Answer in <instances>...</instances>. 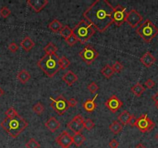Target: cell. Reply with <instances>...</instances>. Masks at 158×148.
I'll list each match as a JSON object with an SVG mask.
<instances>
[{
	"label": "cell",
	"mask_w": 158,
	"mask_h": 148,
	"mask_svg": "<svg viewBox=\"0 0 158 148\" xmlns=\"http://www.w3.org/2000/svg\"><path fill=\"white\" fill-rule=\"evenodd\" d=\"M20 46L21 47L25 50V51L29 52L32 48L34 47L35 43L32 40V39H31L30 37H29V36H26V37L22 39V42H21Z\"/></svg>",
	"instance_id": "obj_19"
},
{
	"label": "cell",
	"mask_w": 158,
	"mask_h": 148,
	"mask_svg": "<svg viewBox=\"0 0 158 148\" xmlns=\"http://www.w3.org/2000/svg\"><path fill=\"white\" fill-rule=\"evenodd\" d=\"M60 34L61 35L62 37L64 38V39H68L73 34V29L69 26H64L60 31Z\"/></svg>",
	"instance_id": "obj_28"
},
{
	"label": "cell",
	"mask_w": 158,
	"mask_h": 148,
	"mask_svg": "<svg viewBox=\"0 0 158 148\" xmlns=\"http://www.w3.org/2000/svg\"><path fill=\"white\" fill-rule=\"evenodd\" d=\"M152 99H153V100L155 102V104L157 103L158 102V93H156V94H155L152 97Z\"/></svg>",
	"instance_id": "obj_43"
},
{
	"label": "cell",
	"mask_w": 158,
	"mask_h": 148,
	"mask_svg": "<svg viewBox=\"0 0 158 148\" xmlns=\"http://www.w3.org/2000/svg\"><path fill=\"white\" fill-rule=\"evenodd\" d=\"M135 148H146V146H145L143 143H138V144L135 146Z\"/></svg>",
	"instance_id": "obj_44"
},
{
	"label": "cell",
	"mask_w": 158,
	"mask_h": 148,
	"mask_svg": "<svg viewBox=\"0 0 158 148\" xmlns=\"http://www.w3.org/2000/svg\"><path fill=\"white\" fill-rule=\"evenodd\" d=\"M37 66L48 77H53L60 70V57L56 54L45 55L37 62Z\"/></svg>",
	"instance_id": "obj_3"
},
{
	"label": "cell",
	"mask_w": 158,
	"mask_h": 148,
	"mask_svg": "<svg viewBox=\"0 0 158 148\" xmlns=\"http://www.w3.org/2000/svg\"><path fill=\"white\" fill-rule=\"evenodd\" d=\"M144 85L146 86V88L152 89L155 86V83L153 81V80H151V79H148V80L145 82Z\"/></svg>",
	"instance_id": "obj_39"
},
{
	"label": "cell",
	"mask_w": 158,
	"mask_h": 148,
	"mask_svg": "<svg viewBox=\"0 0 158 148\" xmlns=\"http://www.w3.org/2000/svg\"><path fill=\"white\" fill-rule=\"evenodd\" d=\"M68 104L70 107H75L77 105V100L75 98L72 97V98H70L68 100Z\"/></svg>",
	"instance_id": "obj_41"
},
{
	"label": "cell",
	"mask_w": 158,
	"mask_h": 148,
	"mask_svg": "<svg viewBox=\"0 0 158 148\" xmlns=\"http://www.w3.org/2000/svg\"><path fill=\"white\" fill-rule=\"evenodd\" d=\"M45 127L49 130L50 132L54 133L60 127V123L58 121L56 118L54 117H51L46 123H45Z\"/></svg>",
	"instance_id": "obj_16"
},
{
	"label": "cell",
	"mask_w": 158,
	"mask_h": 148,
	"mask_svg": "<svg viewBox=\"0 0 158 148\" xmlns=\"http://www.w3.org/2000/svg\"><path fill=\"white\" fill-rule=\"evenodd\" d=\"M8 49H9V50L11 53H15V52H17V50L19 49V46H18V45L16 44V43H11L9 45V46H8Z\"/></svg>",
	"instance_id": "obj_38"
},
{
	"label": "cell",
	"mask_w": 158,
	"mask_h": 148,
	"mask_svg": "<svg viewBox=\"0 0 158 148\" xmlns=\"http://www.w3.org/2000/svg\"><path fill=\"white\" fill-rule=\"evenodd\" d=\"M0 126L11 137L16 138L28 127V123L22 117H6L0 123Z\"/></svg>",
	"instance_id": "obj_2"
},
{
	"label": "cell",
	"mask_w": 158,
	"mask_h": 148,
	"mask_svg": "<svg viewBox=\"0 0 158 148\" xmlns=\"http://www.w3.org/2000/svg\"><path fill=\"white\" fill-rule=\"evenodd\" d=\"M84 120L82 115H76L70 122L67 123V127L71 130L74 133H81L84 130Z\"/></svg>",
	"instance_id": "obj_10"
},
{
	"label": "cell",
	"mask_w": 158,
	"mask_h": 148,
	"mask_svg": "<svg viewBox=\"0 0 158 148\" xmlns=\"http://www.w3.org/2000/svg\"><path fill=\"white\" fill-rule=\"evenodd\" d=\"M101 74L104 76V77H106L107 79H110L114 76V74L115 73L114 70H113L112 66L107 64L106 65L105 67H104L101 70Z\"/></svg>",
	"instance_id": "obj_24"
},
{
	"label": "cell",
	"mask_w": 158,
	"mask_h": 148,
	"mask_svg": "<svg viewBox=\"0 0 158 148\" xmlns=\"http://www.w3.org/2000/svg\"><path fill=\"white\" fill-rule=\"evenodd\" d=\"M5 114L7 117H13L19 116V113H17V111L15 110V109L14 107L9 108V109L5 111Z\"/></svg>",
	"instance_id": "obj_33"
},
{
	"label": "cell",
	"mask_w": 158,
	"mask_h": 148,
	"mask_svg": "<svg viewBox=\"0 0 158 148\" xmlns=\"http://www.w3.org/2000/svg\"><path fill=\"white\" fill-rule=\"evenodd\" d=\"M16 78L18 79L21 84H26L31 78V76L29 74V72L26 70H21L19 73H17V76H16Z\"/></svg>",
	"instance_id": "obj_20"
},
{
	"label": "cell",
	"mask_w": 158,
	"mask_h": 148,
	"mask_svg": "<svg viewBox=\"0 0 158 148\" xmlns=\"http://www.w3.org/2000/svg\"><path fill=\"white\" fill-rule=\"evenodd\" d=\"M119 145H120L119 142H118L117 140H115V139L111 140L110 141V143H109V146L110 148H118Z\"/></svg>",
	"instance_id": "obj_40"
},
{
	"label": "cell",
	"mask_w": 158,
	"mask_h": 148,
	"mask_svg": "<svg viewBox=\"0 0 158 148\" xmlns=\"http://www.w3.org/2000/svg\"><path fill=\"white\" fill-rule=\"evenodd\" d=\"M135 127L141 133H148L155 127V123L148 117L147 114H143L137 119Z\"/></svg>",
	"instance_id": "obj_8"
},
{
	"label": "cell",
	"mask_w": 158,
	"mask_h": 148,
	"mask_svg": "<svg viewBox=\"0 0 158 148\" xmlns=\"http://www.w3.org/2000/svg\"><path fill=\"white\" fill-rule=\"evenodd\" d=\"M62 80L66 83L69 87H71L78 80V77H77L73 71L70 70V71L66 72L64 75L62 77Z\"/></svg>",
	"instance_id": "obj_17"
},
{
	"label": "cell",
	"mask_w": 158,
	"mask_h": 148,
	"mask_svg": "<svg viewBox=\"0 0 158 148\" xmlns=\"http://www.w3.org/2000/svg\"><path fill=\"white\" fill-rule=\"evenodd\" d=\"M98 94H97L94 96V98L88 99V100H87L83 104V107H84V109L87 112L92 113L95 110L96 108H97V104H95V100L98 97Z\"/></svg>",
	"instance_id": "obj_18"
},
{
	"label": "cell",
	"mask_w": 158,
	"mask_h": 148,
	"mask_svg": "<svg viewBox=\"0 0 158 148\" xmlns=\"http://www.w3.org/2000/svg\"><path fill=\"white\" fill-rule=\"evenodd\" d=\"M44 51L46 55H51V54H56L57 52L58 48L56 47V45L53 44L52 42H49L47 45L44 47Z\"/></svg>",
	"instance_id": "obj_27"
},
{
	"label": "cell",
	"mask_w": 158,
	"mask_h": 148,
	"mask_svg": "<svg viewBox=\"0 0 158 148\" xmlns=\"http://www.w3.org/2000/svg\"><path fill=\"white\" fill-rule=\"evenodd\" d=\"M51 107L59 115H63L70 108L68 100L63 95L58 96L56 99L50 97Z\"/></svg>",
	"instance_id": "obj_6"
},
{
	"label": "cell",
	"mask_w": 158,
	"mask_h": 148,
	"mask_svg": "<svg viewBox=\"0 0 158 148\" xmlns=\"http://www.w3.org/2000/svg\"><path fill=\"white\" fill-rule=\"evenodd\" d=\"M130 90L133 95L139 97L144 93L145 88L142 84H140V83H137V84H136L134 86H133V87H131Z\"/></svg>",
	"instance_id": "obj_23"
},
{
	"label": "cell",
	"mask_w": 158,
	"mask_h": 148,
	"mask_svg": "<svg viewBox=\"0 0 158 148\" xmlns=\"http://www.w3.org/2000/svg\"><path fill=\"white\" fill-rule=\"evenodd\" d=\"M65 41H66V43H67L69 46H73L78 42V39H77V38L76 37V36H75L74 34H72L68 39H65Z\"/></svg>",
	"instance_id": "obj_35"
},
{
	"label": "cell",
	"mask_w": 158,
	"mask_h": 148,
	"mask_svg": "<svg viewBox=\"0 0 158 148\" xmlns=\"http://www.w3.org/2000/svg\"><path fill=\"white\" fill-rule=\"evenodd\" d=\"M105 106L111 113H114L122 107L123 102L116 95H112L105 102Z\"/></svg>",
	"instance_id": "obj_13"
},
{
	"label": "cell",
	"mask_w": 158,
	"mask_h": 148,
	"mask_svg": "<svg viewBox=\"0 0 158 148\" xmlns=\"http://www.w3.org/2000/svg\"><path fill=\"white\" fill-rule=\"evenodd\" d=\"M127 12L125 7L120 5H117L114 8V12L112 15V22L115 24L116 26L120 27L126 22V18Z\"/></svg>",
	"instance_id": "obj_7"
},
{
	"label": "cell",
	"mask_w": 158,
	"mask_h": 148,
	"mask_svg": "<svg viewBox=\"0 0 158 148\" xmlns=\"http://www.w3.org/2000/svg\"><path fill=\"white\" fill-rule=\"evenodd\" d=\"M143 20V16L136 10V9H131L127 12V15L126 18V22L131 28H135Z\"/></svg>",
	"instance_id": "obj_11"
},
{
	"label": "cell",
	"mask_w": 158,
	"mask_h": 148,
	"mask_svg": "<svg viewBox=\"0 0 158 148\" xmlns=\"http://www.w3.org/2000/svg\"><path fill=\"white\" fill-rule=\"evenodd\" d=\"M79 56L81 57L84 62H85V63L90 65L98 57L99 53L91 45L89 44L79 53Z\"/></svg>",
	"instance_id": "obj_9"
},
{
	"label": "cell",
	"mask_w": 158,
	"mask_h": 148,
	"mask_svg": "<svg viewBox=\"0 0 158 148\" xmlns=\"http://www.w3.org/2000/svg\"><path fill=\"white\" fill-rule=\"evenodd\" d=\"M4 94V90H2V88H1V87H0V97H2V95H3Z\"/></svg>",
	"instance_id": "obj_45"
},
{
	"label": "cell",
	"mask_w": 158,
	"mask_h": 148,
	"mask_svg": "<svg viewBox=\"0 0 158 148\" xmlns=\"http://www.w3.org/2000/svg\"><path fill=\"white\" fill-rule=\"evenodd\" d=\"M114 8L107 0H96L84 12V17L97 31L104 32L112 25Z\"/></svg>",
	"instance_id": "obj_1"
},
{
	"label": "cell",
	"mask_w": 158,
	"mask_h": 148,
	"mask_svg": "<svg viewBox=\"0 0 158 148\" xmlns=\"http://www.w3.org/2000/svg\"><path fill=\"white\" fill-rule=\"evenodd\" d=\"M137 118L134 115H131L128 124L130 125L131 127H135V123H136L137 122Z\"/></svg>",
	"instance_id": "obj_42"
},
{
	"label": "cell",
	"mask_w": 158,
	"mask_h": 148,
	"mask_svg": "<svg viewBox=\"0 0 158 148\" xmlns=\"http://www.w3.org/2000/svg\"><path fill=\"white\" fill-rule=\"evenodd\" d=\"M109 129L110 130V131L112 133H114V134H118L120 132H121L123 130V125L121 124L120 123H119L118 121H113L112 123L109 126Z\"/></svg>",
	"instance_id": "obj_26"
},
{
	"label": "cell",
	"mask_w": 158,
	"mask_h": 148,
	"mask_svg": "<svg viewBox=\"0 0 158 148\" xmlns=\"http://www.w3.org/2000/svg\"><path fill=\"white\" fill-rule=\"evenodd\" d=\"M131 115L127 110H123L119 116H118V120L120 121L122 125H127L129 123L130 118Z\"/></svg>",
	"instance_id": "obj_25"
},
{
	"label": "cell",
	"mask_w": 158,
	"mask_h": 148,
	"mask_svg": "<svg viewBox=\"0 0 158 148\" xmlns=\"http://www.w3.org/2000/svg\"><path fill=\"white\" fill-rule=\"evenodd\" d=\"M96 32V29L85 19H81L73 29V34L76 36L81 44H85Z\"/></svg>",
	"instance_id": "obj_4"
},
{
	"label": "cell",
	"mask_w": 158,
	"mask_h": 148,
	"mask_svg": "<svg viewBox=\"0 0 158 148\" xmlns=\"http://www.w3.org/2000/svg\"><path fill=\"white\" fill-rule=\"evenodd\" d=\"M87 89H88V90L90 91V93L94 94V93L97 92V90L100 89V87H99V86L97 85L96 83H94V82H92L91 84H89L88 87H87Z\"/></svg>",
	"instance_id": "obj_37"
},
{
	"label": "cell",
	"mask_w": 158,
	"mask_h": 148,
	"mask_svg": "<svg viewBox=\"0 0 158 148\" xmlns=\"http://www.w3.org/2000/svg\"><path fill=\"white\" fill-rule=\"evenodd\" d=\"M56 142L62 148H70V146L73 144V138L67 131L63 130L56 138Z\"/></svg>",
	"instance_id": "obj_12"
},
{
	"label": "cell",
	"mask_w": 158,
	"mask_h": 148,
	"mask_svg": "<svg viewBox=\"0 0 158 148\" xmlns=\"http://www.w3.org/2000/svg\"><path fill=\"white\" fill-rule=\"evenodd\" d=\"M84 127L87 130H91L95 127V123H94V122L91 119H87L86 120H84Z\"/></svg>",
	"instance_id": "obj_34"
},
{
	"label": "cell",
	"mask_w": 158,
	"mask_h": 148,
	"mask_svg": "<svg viewBox=\"0 0 158 148\" xmlns=\"http://www.w3.org/2000/svg\"><path fill=\"white\" fill-rule=\"evenodd\" d=\"M140 60V62L143 66H145L147 68H150L152 65L154 64L156 60L150 52H146L142 56V57H141Z\"/></svg>",
	"instance_id": "obj_15"
},
{
	"label": "cell",
	"mask_w": 158,
	"mask_h": 148,
	"mask_svg": "<svg viewBox=\"0 0 158 148\" xmlns=\"http://www.w3.org/2000/svg\"><path fill=\"white\" fill-rule=\"evenodd\" d=\"M32 110L35 113H36L37 115H40V114L43 113L45 110V107L44 106L43 104H41V103L38 102L33 106V107H32Z\"/></svg>",
	"instance_id": "obj_29"
},
{
	"label": "cell",
	"mask_w": 158,
	"mask_h": 148,
	"mask_svg": "<svg viewBox=\"0 0 158 148\" xmlns=\"http://www.w3.org/2000/svg\"><path fill=\"white\" fill-rule=\"evenodd\" d=\"M155 106H156V107L157 108V109H158V102H157V103H156V104H155Z\"/></svg>",
	"instance_id": "obj_47"
},
{
	"label": "cell",
	"mask_w": 158,
	"mask_h": 148,
	"mask_svg": "<svg viewBox=\"0 0 158 148\" xmlns=\"http://www.w3.org/2000/svg\"><path fill=\"white\" fill-rule=\"evenodd\" d=\"M155 138H156V140H158V133H156V135H155Z\"/></svg>",
	"instance_id": "obj_46"
},
{
	"label": "cell",
	"mask_w": 158,
	"mask_h": 148,
	"mask_svg": "<svg viewBox=\"0 0 158 148\" xmlns=\"http://www.w3.org/2000/svg\"><path fill=\"white\" fill-rule=\"evenodd\" d=\"M72 138H73V143H74L77 147L81 146L86 141V140H87L85 136L82 134L81 133H74V135L72 136Z\"/></svg>",
	"instance_id": "obj_22"
},
{
	"label": "cell",
	"mask_w": 158,
	"mask_h": 148,
	"mask_svg": "<svg viewBox=\"0 0 158 148\" xmlns=\"http://www.w3.org/2000/svg\"><path fill=\"white\" fill-rule=\"evenodd\" d=\"M112 68L115 73H120L123 70V66L119 61H116L115 63L113 64Z\"/></svg>",
	"instance_id": "obj_36"
},
{
	"label": "cell",
	"mask_w": 158,
	"mask_h": 148,
	"mask_svg": "<svg viewBox=\"0 0 158 148\" xmlns=\"http://www.w3.org/2000/svg\"><path fill=\"white\" fill-rule=\"evenodd\" d=\"M11 14V10L6 6H3L0 9V15L4 19L9 17Z\"/></svg>",
	"instance_id": "obj_32"
},
{
	"label": "cell",
	"mask_w": 158,
	"mask_h": 148,
	"mask_svg": "<svg viewBox=\"0 0 158 148\" xmlns=\"http://www.w3.org/2000/svg\"><path fill=\"white\" fill-rule=\"evenodd\" d=\"M48 27H49V29H50L52 32L56 33V32H60V31L61 30V29L63 28V25H62L61 22L58 20V19H54L49 24Z\"/></svg>",
	"instance_id": "obj_21"
},
{
	"label": "cell",
	"mask_w": 158,
	"mask_h": 148,
	"mask_svg": "<svg viewBox=\"0 0 158 148\" xmlns=\"http://www.w3.org/2000/svg\"><path fill=\"white\" fill-rule=\"evenodd\" d=\"M27 5L36 12H39L49 4L48 0H28Z\"/></svg>",
	"instance_id": "obj_14"
},
{
	"label": "cell",
	"mask_w": 158,
	"mask_h": 148,
	"mask_svg": "<svg viewBox=\"0 0 158 148\" xmlns=\"http://www.w3.org/2000/svg\"><path fill=\"white\" fill-rule=\"evenodd\" d=\"M70 65V61L66 58V56H62L61 58H60V69L63 70H65L66 68H68Z\"/></svg>",
	"instance_id": "obj_30"
},
{
	"label": "cell",
	"mask_w": 158,
	"mask_h": 148,
	"mask_svg": "<svg viewBox=\"0 0 158 148\" xmlns=\"http://www.w3.org/2000/svg\"><path fill=\"white\" fill-rule=\"evenodd\" d=\"M26 148H40V143L34 138H31L26 143Z\"/></svg>",
	"instance_id": "obj_31"
},
{
	"label": "cell",
	"mask_w": 158,
	"mask_h": 148,
	"mask_svg": "<svg viewBox=\"0 0 158 148\" xmlns=\"http://www.w3.org/2000/svg\"><path fill=\"white\" fill-rule=\"evenodd\" d=\"M137 33L143 39L145 43H150L152 39L158 35V28L149 19L140 25L136 30Z\"/></svg>",
	"instance_id": "obj_5"
}]
</instances>
